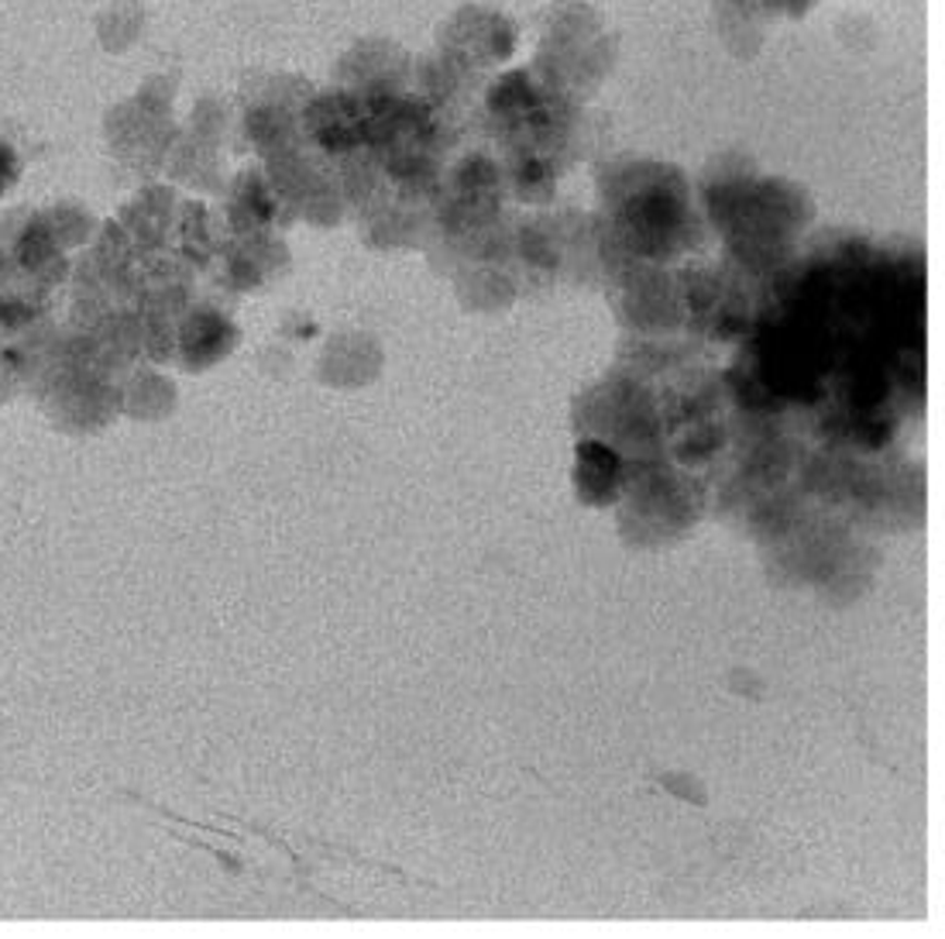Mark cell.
Wrapping results in <instances>:
<instances>
[{
    "instance_id": "cell-1",
    "label": "cell",
    "mask_w": 945,
    "mask_h": 939,
    "mask_svg": "<svg viewBox=\"0 0 945 939\" xmlns=\"http://www.w3.org/2000/svg\"><path fill=\"white\" fill-rule=\"evenodd\" d=\"M142 35V11L135 4H118L103 11L100 17V46L107 52H124L138 41Z\"/></svg>"
}]
</instances>
